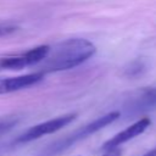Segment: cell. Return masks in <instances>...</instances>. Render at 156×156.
<instances>
[{"label": "cell", "mask_w": 156, "mask_h": 156, "mask_svg": "<svg viewBox=\"0 0 156 156\" xmlns=\"http://www.w3.org/2000/svg\"><path fill=\"white\" fill-rule=\"evenodd\" d=\"M96 52L95 45L83 38L66 39L52 48L41 61L39 72H60L77 67Z\"/></svg>", "instance_id": "1"}, {"label": "cell", "mask_w": 156, "mask_h": 156, "mask_svg": "<svg viewBox=\"0 0 156 156\" xmlns=\"http://www.w3.org/2000/svg\"><path fill=\"white\" fill-rule=\"evenodd\" d=\"M119 117V112L118 111H112V112H108L94 121H91L90 123L80 127L79 129L74 130L73 133H71L69 135L50 144L41 154V156H55L57 154H61L65 150L69 149L72 145L79 143L80 140L90 136L91 134L99 132L100 129L107 127L108 124H111L112 122H115L117 118Z\"/></svg>", "instance_id": "2"}, {"label": "cell", "mask_w": 156, "mask_h": 156, "mask_svg": "<svg viewBox=\"0 0 156 156\" xmlns=\"http://www.w3.org/2000/svg\"><path fill=\"white\" fill-rule=\"evenodd\" d=\"M76 117H77V113H67V115L45 121L43 123L35 124V126L30 127L29 129H27L26 132H23L15 140V143L16 144H24V143H29V141H33L35 139H39L44 135L52 134V133L62 129L63 127L68 126L71 122H73L76 119Z\"/></svg>", "instance_id": "3"}, {"label": "cell", "mask_w": 156, "mask_h": 156, "mask_svg": "<svg viewBox=\"0 0 156 156\" xmlns=\"http://www.w3.org/2000/svg\"><path fill=\"white\" fill-rule=\"evenodd\" d=\"M49 45H39L35 46L23 54L7 56L0 58V65L2 69H22L33 65L40 63L49 51Z\"/></svg>", "instance_id": "4"}, {"label": "cell", "mask_w": 156, "mask_h": 156, "mask_svg": "<svg viewBox=\"0 0 156 156\" xmlns=\"http://www.w3.org/2000/svg\"><path fill=\"white\" fill-rule=\"evenodd\" d=\"M151 121L149 117H143L141 119L136 121L135 123L130 124L129 127H127L126 129L121 130L119 133H117L116 135H113L111 139L106 140L102 145H101V150L102 151H107V150H111V149H115V147H118L119 145L129 141L130 139L143 134L147 127L150 126Z\"/></svg>", "instance_id": "5"}, {"label": "cell", "mask_w": 156, "mask_h": 156, "mask_svg": "<svg viewBox=\"0 0 156 156\" xmlns=\"http://www.w3.org/2000/svg\"><path fill=\"white\" fill-rule=\"evenodd\" d=\"M44 78L43 72H34L17 77H0V95L18 91L39 83Z\"/></svg>", "instance_id": "6"}, {"label": "cell", "mask_w": 156, "mask_h": 156, "mask_svg": "<svg viewBox=\"0 0 156 156\" xmlns=\"http://www.w3.org/2000/svg\"><path fill=\"white\" fill-rule=\"evenodd\" d=\"M154 106H156V87L145 90L144 94L140 95L136 102L133 105V108L135 111H144Z\"/></svg>", "instance_id": "7"}, {"label": "cell", "mask_w": 156, "mask_h": 156, "mask_svg": "<svg viewBox=\"0 0 156 156\" xmlns=\"http://www.w3.org/2000/svg\"><path fill=\"white\" fill-rule=\"evenodd\" d=\"M20 121V117L16 115H7L0 117V136L6 134L9 130H11Z\"/></svg>", "instance_id": "8"}, {"label": "cell", "mask_w": 156, "mask_h": 156, "mask_svg": "<svg viewBox=\"0 0 156 156\" xmlns=\"http://www.w3.org/2000/svg\"><path fill=\"white\" fill-rule=\"evenodd\" d=\"M18 29V27L13 23H0V38L7 37L12 33H15Z\"/></svg>", "instance_id": "9"}, {"label": "cell", "mask_w": 156, "mask_h": 156, "mask_svg": "<svg viewBox=\"0 0 156 156\" xmlns=\"http://www.w3.org/2000/svg\"><path fill=\"white\" fill-rule=\"evenodd\" d=\"M101 156H122V151H121L119 147H115V149H111V150L105 151Z\"/></svg>", "instance_id": "10"}, {"label": "cell", "mask_w": 156, "mask_h": 156, "mask_svg": "<svg viewBox=\"0 0 156 156\" xmlns=\"http://www.w3.org/2000/svg\"><path fill=\"white\" fill-rule=\"evenodd\" d=\"M143 156H156V147H155V149H152V150H150L149 152L144 154Z\"/></svg>", "instance_id": "11"}, {"label": "cell", "mask_w": 156, "mask_h": 156, "mask_svg": "<svg viewBox=\"0 0 156 156\" xmlns=\"http://www.w3.org/2000/svg\"><path fill=\"white\" fill-rule=\"evenodd\" d=\"M1 69H2V68H1V65H0V71H1Z\"/></svg>", "instance_id": "12"}]
</instances>
